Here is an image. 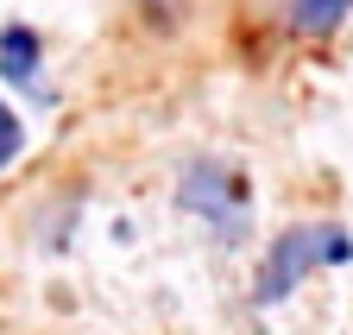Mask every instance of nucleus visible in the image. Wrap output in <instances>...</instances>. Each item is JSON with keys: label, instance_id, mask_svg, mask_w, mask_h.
<instances>
[{"label": "nucleus", "instance_id": "7ed1b4c3", "mask_svg": "<svg viewBox=\"0 0 353 335\" xmlns=\"http://www.w3.org/2000/svg\"><path fill=\"white\" fill-rule=\"evenodd\" d=\"M38 57H44V45H38L32 26H0V76L7 82L38 89Z\"/></svg>", "mask_w": 353, "mask_h": 335}, {"label": "nucleus", "instance_id": "423d86ee", "mask_svg": "<svg viewBox=\"0 0 353 335\" xmlns=\"http://www.w3.org/2000/svg\"><path fill=\"white\" fill-rule=\"evenodd\" d=\"M139 7H145L152 19H176V7H183V0H139Z\"/></svg>", "mask_w": 353, "mask_h": 335}, {"label": "nucleus", "instance_id": "20e7f679", "mask_svg": "<svg viewBox=\"0 0 353 335\" xmlns=\"http://www.w3.org/2000/svg\"><path fill=\"white\" fill-rule=\"evenodd\" d=\"M347 13H353V0H290V26L303 38H328Z\"/></svg>", "mask_w": 353, "mask_h": 335}, {"label": "nucleus", "instance_id": "f03ea898", "mask_svg": "<svg viewBox=\"0 0 353 335\" xmlns=\"http://www.w3.org/2000/svg\"><path fill=\"white\" fill-rule=\"evenodd\" d=\"M353 260V234L341 222H303V228H284L265 253L259 278H252V304H284L290 291L316 272V266H347Z\"/></svg>", "mask_w": 353, "mask_h": 335}, {"label": "nucleus", "instance_id": "f257e3e1", "mask_svg": "<svg viewBox=\"0 0 353 335\" xmlns=\"http://www.w3.org/2000/svg\"><path fill=\"white\" fill-rule=\"evenodd\" d=\"M176 209L196 216L221 247H240L252 234V184L228 158H190L176 178Z\"/></svg>", "mask_w": 353, "mask_h": 335}, {"label": "nucleus", "instance_id": "39448f33", "mask_svg": "<svg viewBox=\"0 0 353 335\" xmlns=\"http://www.w3.org/2000/svg\"><path fill=\"white\" fill-rule=\"evenodd\" d=\"M19 152H26V120H19L7 102H0V171H7Z\"/></svg>", "mask_w": 353, "mask_h": 335}]
</instances>
